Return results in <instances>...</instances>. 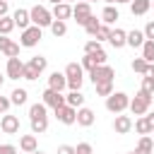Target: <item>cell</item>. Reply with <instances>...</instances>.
<instances>
[{
  "label": "cell",
  "instance_id": "cell-1",
  "mask_svg": "<svg viewBox=\"0 0 154 154\" xmlns=\"http://www.w3.org/2000/svg\"><path fill=\"white\" fill-rule=\"evenodd\" d=\"M65 77H67V87H70V91H79V89H82V82H84L82 65H77V63H67V67H65Z\"/></svg>",
  "mask_w": 154,
  "mask_h": 154
},
{
  "label": "cell",
  "instance_id": "cell-2",
  "mask_svg": "<svg viewBox=\"0 0 154 154\" xmlns=\"http://www.w3.org/2000/svg\"><path fill=\"white\" fill-rule=\"evenodd\" d=\"M106 108L118 116V113H123L125 108H130V96L123 94V91H113V94L106 99Z\"/></svg>",
  "mask_w": 154,
  "mask_h": 154
},
{
  "label": "cell",
  "instance_id": "cell-3",
  "mask_svg": "<svg viewBox=\"0 0 154 154\" xmlns=\"http://www.w3.org/2000/svg\"><path fill=\"white\" fill-rule=\"evenodd\" d=\"M29 14H31V24L34 26H51L53 24V12H48L43 5H34L31 10H29Z\"/></svg>",
  "mask_w": 154,
  "mask_h": 154
},
{
  "label": "cell",
  "instance_id": "cell-4",
  "mask_svg": "<svg viewBox=\"0 0 154 154\" xmlns=\"http://www.w3.org/2000/svg\"><path fill=\"white\" fill-rule=\"evenodd\" d=\"M149 103H152V94H144V91L140 89L137 96L130 99V111H132V116H144V113L149 111Z\"/></svg>",
  "mask_w": 154,
  "mask_h": 154
},
{
  "label": "cell",
  "instance_id": "cell-5",
  "mask_svg": "<svg viewBox=\"0 0 154 154\" xmlns=\"http://www.w3.org/2000/svg\"><path fill=\"white\" fill-rule=\"evenodd\" d=\"M43 38V34H41V26H29V29H24L22 31V38H19V46H24V48H34L38 41Z\"/></svg>",
  "mask_w": 154,
  "mask_h": 154
},
{
  "label": "cell",
  "instance_id": "cell-6",
  "mask_svg": "<svg viewBox=\"0 0 154 154\" xmlns=\"http://www.w3.org/2000/svg\"><path fill=\"white\" fill-rule=\"evenodd\" d=\"M113 77H116V70H113L111 65H99V67H94V70L89 72V79H91L94 84H101V82H113Z\"/></svg>",
  "mask_w": 154,
  "mask_h": 154
},
{
  "label": "cell",
  "instance_id": "cell-7",
  "mask_svg": "<svg viewBox=\"0 0 154 154\" xmlns=\"http://www.w3.org/2000/svg\"><path fill=\"white\" fill-rule=\"evenodd\" d=\"M72 17H75L77 24L84 26V24L89 22V17H91V5H89V2H82V0L75 2V7H72Z\"/></svg>",
  "mask_w": 154,
  "mask_h": 154
},
{
  "label": "cell",
  "instance_id": "cell-8",
  "mask_svg": "<svg viewBox=\"0 0 154 154\" xmlns=\"http://www.w3.org/2000/svg\"><path fill=\"white\" fill-rule=\"evenodd\" d=\"M41 96H43V101H41V103L51 106L53 111H55V108H60V106H65V96H63V91H55V89H46Z\"/></svg>",
  "mask_w": 154,
  "mask_h": 154
},
{
  "label": "cell",
  "instance_id": "cell-9",
  "mask_svg": "<svg viewBox=\"0 0 154 154\" xmlns=\"http://www.w3.org/2000/svg\"><path fill=\"white\" fill-rule=\"evenodd\" d=\"M55 118L60 120V123H65V125H72V123H77V108H72V106H60V108H55Z\"/></svg>",
  "mask_w": 154,
  "mask_h": 154
},
{
  "label": "cell",
  "instance_id": "cell-10",
  "mask_svg": "<svg viewBox=\"0 0 154 154\" xmlns=\"http://www.w3.org/2000/svg\"><path fill=\"white\" fill-rule=\"evenodd\" d=\"M0 130H2L5 135H17V132H19V118L5 113V116L0 118Z\"/></svg>",
  "mask_w": 154,
  "mask_h": 154
},
{
  "label": "cell",
  "instance_id": "cell-11",
  "mask_svg": "<svg viewBox=\"0 0 154 154\" xmlns=\"http://www.w3.org/2000/svg\"><path fill=\"white\" fill-rule=\"evenodd\" d=\"M132 125H135V123H132L130 116H120V113H118L116 120H113V130H116L118 135H128V132L132 130Z\"/></svg>",
  "mask_w": 154,
  "mask_h": 154
},
{
  "label": "cell",
  "instance_id": "cell-12",
  "mask_svg": "<svg viewBox=\"0 0 154 154\" xmlns=\"http://www.w3.org/2000/svg\"><path fill=\"white\" fill-rule=\"evenodd\" d=\"M24 75V63L19 58H7V77L10 79H19Z\"/></svg>",
  "mask_w": 154,
  "mask_h": 154
},
{
  "label": "cell",
  "instance_id": "cell-13",
  "mask_svg": "<svg viewBox=\"0 0 154 154\" xmlns=\"http://www.w3.org/2000/svg\"><path fill=\"white\" fill-rule=\"evenodd\" d=\"M12 19H14V26H19L22 31L31 26V14H29V10H22V7H19V10H14Z\"/></svg>",
  "mask_w": 154,
  "mask_h": 154
},
{
  "label": "cell",
  "instance_id": "cell-14",
  "mask_svg": "<svg viewBox=\"0 0 154 154\" xmlns=\"http://www.w3.org/2000/svg\"><path fill=\"white\" fill-rule=\"evenodd\" d=\"M67 87V77H65V72H51V77H48V89H55V91H63Z\"/></svg>",
  "mask_w": 154,
  "mask_h": 154
},
{
  "label": "cell",
  "instance_id": "cell-15",
  "mask_svg": "<svg viewBox=\"0 0 154 154\" xmlns=\"http://www.w3.org/2000/svg\"><path fill=\"white\" fill-rule=\"evenodd\" d=\"M94 111L91 108H87V106H82V108H77V125H82V128H89V125H94Z\"/></svg>",
  "mask_w": 154,
  "mask_h": 154
},
{
  "label": "cell",
  "instance_id": "cell-16",
  "mask_svg": "<svg viewBox=\"0 0 154 154\" xmlns=\"http://www.w3.org/2000/svg\"><path fill=\"white\" fill-rule=\"evenodd\" d=\"M70 17H72V5H67V2L53 5V19H60V22H65V19H70Z\"/></svg>",
  "mask_w": 154,
  "mask_h": 154
},
{
  "label": "cell",
  "instance_id": "cell-17",
  "mask_svg": "<svg viewBox=\"0 0 154 154\" xmlns=\"http://www.w3.org/2000/svg\"><path fill=\"white\" fill-rule=\"evenodd\" d=\"M108 43H111L113 48H123V46H128V31H123V29H113Z\"/></svg>",
  "mask_w": 154,
  "mask_h": 154
},
{
  "label": "cell",
  "instance_id": "cell-18",
  "mask_svg": "<svg viewBox=\"0 0 154 154\" xmlns=\"http://www.w3.org/2000/svg\"><path fill=\"white\" fill-rule=\"evenodd\" d=\"M152 10V0H132L130 2V12L135 14V17H142V14H147Z\"/></svg>",
  "mask_w": 154,
  "mask_h": 154
},
{
  "label": "cell",
  "instance_id": "cell-19",
  "mask_svg": "<svg viewBox=\"0 0 154 154\" xmlns=\"http://www.w3.org/2000/svg\"><path fill=\"white\" fill-rule=\"evenodd\" d=\"M36 147H38L36 135H22V137H19V149H22V152L31 154V152H36Z\"/></svg>",
  "mask_w": 154,
  "mask_h": 154
},
{
  "label": "cell",
  "instance_id": "cell-20",
  "mask_svg": "<svg viewBox=\"0 0 154 154\" xmlns=\"http://www.w3.org/2000/svg\"><path fill=\"white\" fill-rule=\"evenodd\" d=\"M144 31H137V29H132V31H128V46H132V48H142L144 46Z\"/></svg>",
  "mask_w": 154,
  "mask_h": 154
},
{
  "label": "cell",
  "instance_id": "cell-21",
  "mask_svg": "<svg viewBox=\"0 0 154 154\" xmlns=\"http://www.w3.org/2000/svg\"><path fill=\"white\" fill-rule=\"evenodd\" d=\"M135 152H137V154H154V142H152V137L142 135L140 142H137V149H135Z\"/></svg>",
  "mask_w": 154,
  "mask_h": 154
},
{
  "label": "cell",
  "instance_id": "cell-22",
  "mask_svg": "<svg viewBox=\"0 0 154 154\" xmlns=\"http://www.w3.org/2000/svg\"><path fill=\"white\" fill-rule=\"evenodd\" d=\"M65 103L72 106V108H82V106H84V94H82V91H70V94L65 96Z\"/></svg>",
  "mask_w": 154,
  "mask_h": 154
},
{
  "label": "cell",
  "instance_id": "cell-23",
  "mask_svg": "<svg viewBox=\"0 0 154 154\" xmlns=\"http://www.w3.org/2000/svg\"><path fill=\"white\" fill-rule=\"evenodd\" d=\"M101 19H103V22L111 26L116 19H120V14H118V10H116L113 5H106V7H103V12H101Z\"/></svg>",
  "mask_w": 154,
  "mask_h": 154
},
{
  "label": "cell",
  "instance_id": "cell-24",
  "mask_svg": "<svg viewBox=\"0 0 154 154\" xmlns=\"http://www.w3.org/2000/svg\"><path fill=\"white\" fill-rule=\"evenodd\" d=\"M38 118H48L46 116V103H31L29 106V120H38Z\"/></svg>",
  "mask_w": 154,
  "mask_h": 154
},
{
  "label": "cell",
  "instance_id": "cell-25",
  "mask_svg": "<svg viewBox=\"0 0 154 154\" xmlns=\"http://www.w3.org/2000/svg\"><path fill=\"white\" fill-rule=\"evenodd\" d=\"M135 130H137L140 135H149V132H154V128H152V123L147 120V116H140V118L135 120Z\"/></svg>",
  "mask_w": 154,
  "mask_h": 154
},
{
  "label": "cell",
  "instance_id": "cell-26",
  "mask_svg": "<svg viewBox=\"0 0 154 154\" xmlns=\"http://www.w3.org/2000/svg\"><path fill=\"white\" fill-rule=\"evenodd\" d=\"M51 34H53L55 38L65 36V34H67V24H65V22H60V19H53V24H51Z\"/></svg>",
  "mask_w": 154,
  "mask_h": 154
},
{
  "label": "cell",
  "instance_id": "cell-27",
  "mask_svg": "<svg viewBox=\"0 0 154 154\" xmlns=\"http://www.w3.org/2000/svg\"><path fill=\"white\" fill-rule=\"evenodd\" d=\"M26 89H12V94H10V101L14 103V106H22V103H26Z\"/></svg>",
  "mask_w": 154,
  "mask_h": 154
},
{
  "label": "cell",
  "instance_id": "cell-28",
  "mask_svg": "<svg viewBox=\"0 0 154 154\" xmlns=\"http://www.w3.org/2000/svg\"><path fill=\"white\" fill-rule=\"evenodd\" d=\"M29 65H31V67H34V70L41 75V72L46 70V65H48V58H43V55H34V58L29 60Z\"/></svg>",
  "mask_w": 154,
  "mask_h": 154
},
{
  "label": "cell",
  "instance_id": "cell-29",
  "mask_svg": "<svg viewBox=\"0 0 154 154\" xmlns=\"http://www.w3.org/2000/svg\"><path fill=\"white\" fill-rule=\"evenodd\" d=\"M84 29H87V34H89V36H96V34H99V29H101V22L91 14V17H89V22L84 24Z\"/></svg>",
  "mask_w": 154,
  "mask_h": 154
},
{
  "label": "cell",
  "instance_id": "cell-30",
  "mask_svg": "<svg viewBox=\"0 0 154 154\" xmlns=\"http://www.w3.org/2000/svg\"><path fill=\"white\" fill-rule=\"evenodd\" d=\"M48 130V118H38V120H31V132L34 135H41Z\"/></svg>",
  "mask_w": 154,
  "mask_h": 154
},
{
  "label": "cell",
  "instance_id": "cell-31",
  "mask_svg": "<svg viewBox=\"0 0 154 154\" xmlns=\"http://www.w3.org/2000/svg\"><path fill=\"white\" fill-rule=\"evenodd\" d=\"M12 29H14V19H12V17H7V14H5V17H0V34H2V36H7Z\"/></svg>",
  "mask_w": 154,
  "mask_h": 154
},
{
  "label": "cell",
  "instance_id": "cell-32",
  "mask_svg": "<svg viewBox=\"0 0 154 154\" xmlns=\"http://www.w3.org/2000/svg\"><path fill=\"white\" fill-rule=\"evenodd\" d=\"M142 58L152 65L154 63V41H144V46H142Z\"/></svg>",
  "mask_w": 154,
  "mask_h": 154
},
{
  "label": "cell",
  "instance_id": "cell-33",
  "mask_svg": "<svg viewBox=\"0 0 154 154\" xmlns=\"http://www.w3.org/2000/svg\"><path fill=\"white\" fill-rule=\"evenodd\" d=\"M147 67H149V63H147L144 58H135V60H132V72H137V75H147Z\"/></svg>",
  "mask_w": 154,
  "mask_h": 154
},
{
  "label": "cell",
  "instance_id": "cell-34",
  "mask_svg": "<svg viewBox=\"0 0 154 154\" xmlns=\"http://www.w3.org/2000/svg\"><path fill=\"white\" fill-rule=\"evenodd\" d=\"M94 87H96V94L99 96H106L108 99L113 94V82H101V84H94Z\"/></svg>",
  "mask_w": 154,
  "mask_h": 154
},
{
  "label": "cell",
  "instance_id": "cell-35",
  "mask_svg": "<svg viewBox=\"0 0 154 154\" xmlns=\"http://www.w3.org/2000/svg\"><path fill=\"white\" fill-rule=\"evenodd\" d=\"M111 31H113V29H111L108 24H101V29H99V34H96V41H99V43H101V41H108V38H111Z\"/></svg>",
  "mask_w": 154,
  "mask_h": 154
},
{
  "label": "cell",
  "instance_id": "cell-36",
  "mask_svg": "<svg viewBox=\"0 0 154 154\" xmlns=\"http://www.w3.org/2000/svg\"><path fill=\"white\" fill-rule=\"evenodd\" d=\"M142 91L154 96V77H147V75L142 77Z\"/></svg>",
  "mask_w": 154,
  "mask_h": 154
},
{
  "label": "cell",
  "instance_id": "cell-37",
  "mask_svg": "<svg viewBox=\"0 0 154 154\" xmlns=\"http://www.w3.org/2000/svg\"><path fill=\"white\" fill-rule=\"evenodd\" d=\"M94 67H99V65H96V60H94L89 53H84V58H82V70H89V72H91Z\"/></svg>",
  "mask_w": 154,
  "mask_h": 154
},
{
  "label": "cell",
  "instance_id": "cell-38",
  "mask_svg": "<svg viewBox=\"0 0 154 154\" xmlns=\"http://www.w3.org/2000/svg\"><path fill=\"white\" fill-rule=\"evenodd\" d=\"M24 79H29V82H34V79H38V72L29 65V63H24V75H22Z\"/></svg>",
  "mask_w": 154,
  "mask_h": 154
},
{
  "label": "cell",
  "instance_id": "cell-39",
  "mask_svg": "<svg viewBox=\"0 0 154 154\" xmlns=\"http://www.w3.org/2000/svg\"><path fill=\"white\" fill-rule=\"evenodd\" d=\"M2 53H5L7 58H17V55H19V43H14V41H12V43H10Z\"/></svg>",
  "mask_w": 154,
  "mask_h": 154
},
{
  "label": "cell",
  "instance_id": "cell-40",
  "mask_svg": "<svg viewBox=\"0 0 154 154\" xmlns=\"http://www.w3.org/2000/svg\"><path fill=\"white\" fill-rule=\"evenodd\" d=\"M96 51H101V43L99 41H87L84 43V53H96Z\"/></svg>",
  "mask_w": 154,
  "mask_h": 154
},
{
  "label": "cell",
  "instance_id": "cell-41",
  "mask_svg": "<svg viewBox=\"0 0 154 154\" xmlns=\"http://www.w3.org/2000/svg\"><path fill=\"white\" fill-rule=\"evenodd\" d=\"M94 60H96V65H106V53H103V48L101 51H96V53H89Z\"/></svg>",
  "mask_w": 154,
  "mask_h": 154
},
{
  "label": "cell",
  "instance_id": "cell-42",
  "mask_svg": "<svg viewBox=\"0 0 154 154\" xmlns=\"http://www.w3.org/2000/svg\"><path fill=\"white\" fill-rule=\"evenodd\" d=\"M75 149H77V154H91V144L89 142H79Z\"/></svg>",
  "mask_w": 154,
  "mask_h": 154
},
{
  "label": "cell",
  "instance_id": "cell-43",
  "mask_svg": "<svg viewBox=\"0 0 154 154\" xmlns=\"http://www.w3.org/2000/svg\"><path fill=\"white\" fill-rule=\"evenodd\" d=\"M144 38H147V41H154V22H147V26H144Z\"/></svg>",
  "mask_w": 154,
  "mask_h": 154
},
{
  "label": "cell",
  "instance_id": "cell-44",
  "mask_svg": "<svg viewBox=\"0 0 154 154\" xmlns=\"http://www.w3.org/2000/svg\"><path fill=\"white\" fill-rule=\"evenodd\" d=\"M58 154H77V149L72 144H60L58 147Z\"/></svg>",
  "mask_w": 154,
  "mask_h": 154
},
{
  "label": "cell",
  "instance_id": "cell-45",
  "mask_svg": "<svg viewBox=\"0 0 154 154\" xmlns=\"http://www.w3.org/2000/svg\"><path fill=\"white\" fill-rule=\"evenodd\" d=\"M0 154H17L14 144H0Z\"/></svg>",
  "mask_w": 154,
  "mask_h": 154
},
{
  "label": "cell",
  "instance_id": "cell-46",
  "mask_svg": "<svg viewBox=\"0 0 154 154\" xmlns=\"http://www.w3.org/2000/svg\"><path fill=\"white\" fill-rule=\"evenodd\" d=\"M10 43H12V38H7V36H2V34H0V53H2Z\"/></svg>",
  "mask_w": 154,
  "mask_h": 154
},
{
  "label": "cell",
  "instance_id": "cell-47",
  "mask_svg": "<svg viewBox=\"0 0 154 154\" xmlns=\"http://www.w3.org/2000/svg\"><path fill=\"white\" fill-rule=\"evenodd\" d=\"M10 103H12L10 99H5V96H0V113H5V111L10 108Z\"/></svg>",
  "mask_w": 154,
  "mask_h": 154
},
{
  "label": "cell",
  "instance_id": "cell-48",
  "mask_svg": "<svg viewBox=\"0 0 154 154\" xmlns=\"http://www.w3.org/2000/svg\"><path fill=\"white\" fill-rule=\"evenodd\" d=\"M7 14V0H0V17Z\"/></svg>",
  "mask_w": 154,
  "mask_h": 154
},
{
  "label": "cell",
  "instance_id": "cell-49",
  "mask_svg": "<svg viewBox=\"0 0 154 154\" xmlns=\"http://www.w3.org/2000/svg\"><path fill=\"white\" fill-rule=\"evenodd\" d=\"M147 77H154V63H152V65L147 67Z\"/></svg>",
  "mask_w": 154,
  "mask_h": 154
},
{
  "label": "cell",
  "instance_id": "cell-50",
  "mask_svg": "<svg viewBox=\"0 0 154 154\" xmlns=\"http://www.w3.org/2000/svg\"><path fill=\"white\" fill-rule=\"evenodd\" d=\"M147 120H149V123H152V128H154V113H149V116H147Z\"/></svg>",
  "mask_w": 154,
  "mask_h": 154
},
{
  "label": "cell",
  "instance_id": "cell-51",
  "mask_svg": "<svg viewBox=\"0 0 154 154\" xmlns=\"http://www.w3.org/2000/svg\"><path fill=\"white\" fill-rule=\"evenodd\" d=\"M51 2H53V5H60V2H63V0H51Z\"/></svg>",
  "mask_w": 154,
  "mask_h": 154
},
{
  "label": "cell",
  "instance_id": "cell-52",
  "mask_svg": "<svg viewBox=\"0 0 154 154\" xmlns=\"http://www.w3.org/2000/svg\"><path fill=\"white\" fill-rule=\"evenodd\" d=\"M2 82H5V77H2V72H0V87H2Z\"/></svg>",
  "mask_w": 154,
  "mask_h": 154
},
{
  "label": "cell",
  "instance_id": "cell-53",
  "mask_svg": "<svg viewBox=\"0 0 154 154\" xmlns=\"http://www.w3.org/2000/svg\"><path fill=\"white\" fill-rule=\"evenodd\" d=\"M63 2H67V5H70V2H77V0H63Z\"/></svg>",
  "mask_w": 154,
  "mask_h": 154
},
{
  "label": "cell",
  "instance_id": "cell-54",
  "mask_svg": "<svg viewBox=\"0 0 154 154\" xmlns=\"http://www.w3.org/2000/svg\"><path fill=\"white\" fill-rule=\"evenodd\" d=\"M116 2H132V0H116Z\"/></svg>",
  "mask_w": 154,
  "mask_h": 154
},
{
  "label": "cell",
  "instance_id": "cell-55",
  "mask_svg": "<svg viewBox=\"0 0 154 154\" xmlns=\"http://www.w3.org/2000/svg\"><path fill=\"white\" fill-rule=\"evenodd\" d=\"M106 2H108V5H113V2H116V0H106Z\"/></svg>",
  "mask_w": 154,
  "mask_h": 154
},
{
  "label": "cell",
  "instance_id": "cell-56",
  "mask_svg": "<svg viewBox=\"0 0 154 154\" xmlns=\"http://www.w3.org/2000/svg\"><path fill=\"white\" fill-rule=\"evenodd\" d=\"M31 154H43V152H38V149H36V152H31Z\"/></svg>",
  "mask_w": 154,
  "mask_h": 154
},
{
  "label": "cell",
  "instance_id": "cell-57",
  "mask_svg": "<svg viewBox=\"0 0 154 154\" xmlns=\"http://www.w3.org/2000/svg\"><path fill=\"white\" fill-rule=\"evenodd\" d=\"M82 2H89V5H91V2H94V0H82Z\"/></svg>",
  "mask_w": 154,
  "mask_h": 154
},
{
  "label": "cell",
  "instance_id": "cell-58",
  "mask_svg": "<svg viewBox=\"0 0 154 154\" xmlns=\"http://www.w3.org/2000/svg\"><path fill=\"white\" fill-rule=\"evenodd\" d=\"M130 154H137V152H130Z\"/></svg>",
  "mask_w": 154,
  "mask_h": 154
},
{
  "label": "cell",
  "instance_id": "cell-59",
  "mask_svg": "<svg viewBox=\"0 0 154 154\" xmlns=\"http://www.w3.org/2000/svg\"><path fill=\"white\" fill-rule=\"evenodd\" d=\"M152 7H154V0H152Z\"/></svg>",
  "mask_w": 154,
  "mask_h": 154
}]
</instances>
